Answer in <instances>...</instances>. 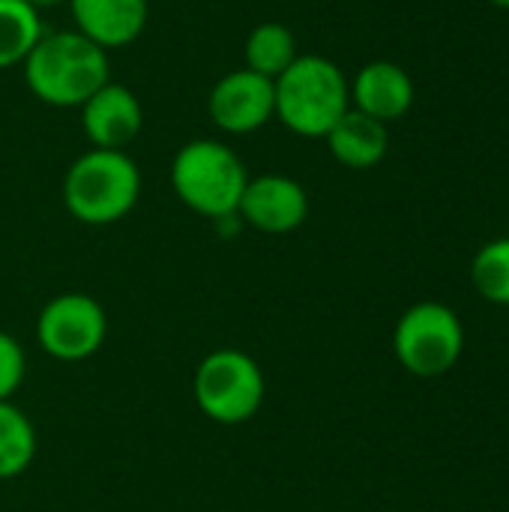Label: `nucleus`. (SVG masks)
<instances>
[{
	"label": "nucleus",
	"mask_w": 509,
	"mask_h": 512,
	"mask_svg": "<svg viewBox=\"0 0 509 512\" xmlns=\"http://www.w3.org/2000/svg\"><path fill=\"white\" fill-rule=\"evenodd\" d=\"M21 69L27 90L51 108H81L105 81H111L108 51L78 30L42 33Z\"/></svg>",
	"instance_id": "nucleus-1"
},
{
	"label": "nucleus",
	"mask_w": 509,
	"mask_h": 512,
	"mask_svg": "<svg viewBox=\"0 0 509 512\" xmlns=\"http://www.w3.org/2000/svg\"><path fill=\"white\" fill-rule=\"evenodd\" d=\"M273 90L276 120L300 138H324L351 108L348 75L321 54H297Z\"/></svg>",
	"instance_id": "nucleus-2"
},
{
	"label": "nucleus",
	"mask_w": 509,
	"mask_h": 512,
	"mask_svg": "<svg viewBox=\"0 0 509 512\" xmlns=\"http://www.w3.org/2000/svg\"><path fill=\"white\" fill-rule=\"evenodd\" d=\"M141 195V171L126 150L90 147L63 177V207L84 225H114L132 213Z\"/></svg>",
	"instance_id": "nucleus-3"
},
{
	"label": "nucleus",
	"mask_w": 509,
	"mask_h": 512,
	"mask_svg": "<svg viewBox=\"0 0 509 512\" xmlns=\"http://www.w3.org/2000/svg\"><path fill=\"white\" fill-rule=\"evenodd\" d=\"M249 171L234 147L216 138L186 141L171 159V189L174 195L204 219L237 216Z\"/></svg>",
	"instance_id": "nucleus-4"
},
{
	"label": "nucleus",
	"mask_w": 509,
	"mask_h": 512,
	"mask_svg": "<svg viewBox=\"0 0 509 512\" xmlns=\"http://www.w3.org/2000/svg\"><path fill=\"white\" fill-rule=\"evenodd\" d=\"M264 390L267 384L261 366L237 348H219L195 369V402L213 423L222 426L252 420L264 402Z\"/></svg>",
	"instance_id": "nucleus-5"
},
{
	"label": "nucleus",
	"mask_w": 509,
	"mask_h": 512,
	"mask_svg": "<svg viewBox=\"0 0 509 512\" xmlns=\"http://www.w3.org/2000/svg\"><path fill=\"white\" fill-rule=\"evenodd\" d=\"M465 348V330L459 315L435 300L411 306L393 333V351L399 363L417 378L447 375Z\"/></svg>",
	"instance_id": "nucleus-6"
},
{
	"label": "nucleus",
	"mask_w": 509,
	"mask_h": 512,
	"mask_svg": "<svg viewBox=\"0 0 509 512\" xmlns=\"http://www.w3.org/2000/svg\"><path fill=\"white\" fill-rule=\"evenodd\" d=\"M108 333V318L99 300L81 291L57 294L36 321V342L39 348L63 363H78L93 357Z\"/></svg>",
	"instance_id": "nucleus-7"
},
{
	"label": "nucleus",
	"mask_w": 509,
	"mask_h": 512,
	"mask_svg": "<svg viewBox=\"0 0 509 512\" xmlns=\"http://www.w3.org/2000/svg\"><path fill=\"white\" fill-rule=\"evenodd\" d=\"M207 114L225 135H252L276 120L273 81L246 66L231 69L210 87Z\"/></svg>",
	"instance_id": "nucleus-8"
},
{
	"label": "nucleus",
	"mask_w": 509,
	"mask_h": 512,
	"mask_svg": "<svg viewBox=\"0 0 509 512\" xmlns=\"http://www.w3.org/2000/svg\"><path fill=\"white\" fill-rule=\"evenodd\" d=\"M237 216L261 234H291L309 216V195L294 177L285 174L249 177Z\"/></svg>",
	"instance_id": "nucleus-9"
},
{
	"label": "nucleus",
	"mask_w": 509,
	"mask_h": 512,
	"mask_svg": "<svg viewBox=\"0 0 509 512\" xmlns=\"http://www.w3.org/2000/svg\"><path fill=\"white\" fill-rule=\"evenodd\" d=\"M78 111L84 138L99 150H126L144 129L141 99L117 81H105Z\"/></svg>",
	"instance_id": "nucleus-10"
},
{
	"label": "nucleus",
	"mask_w": 509,
	"mask_h": 512,
	"mask_svg": "<svg viewBox=\"0 0 509 512\" xmlns=\"http://www.w3.org/2000/svg\"><path fill=\"white\" fill-rule=\"evenodd\" d=\"M72 21L81 36H87L102 51H117L132 45L150 18V0H69Z\"/></svg>",
	"instance_id": "nucleus-11"
},
{
	"label": "nucleus",
	"mask_w": 509,
	"mask_h": 512,
	"mask_svg": "<svg viewBox=\"0 0 509 512\" xmlns=\"http://www.w3.org/2000/svg\"><path fill=\"white\" fill-rule=\"evenodd\" d=\"M411 105L414 81L393 60H372L351 81V108L384 126L402 120L411 111Z\"/></svg>",
	"instance_id": "nucleus-12"
},
{
	"label": "nucleus",
	"mask_w": 509,
	"mask_h": 512,
	"mask_svg": "<svg viewBox=\"0 0 509 512\" xmlns=\"http://www.w3.org/2000/svg\"><path fill=\"white\" fill-rule=\"evenodd\" d=\"M324 141L333 159L354 171L375 168L387 156V147H390L387 126L360 114L357 108H348V114L324 135Z\"/></svg>",
	"instance_id": "nucleus-13"
},
{
	"label": "nucleus",
	"mask_w": 509,
	"mask_h": 512,
	"mask_svg": "<svg viewBox=\"0 0 509 512\" xmlns=\"http://www.w3.org/2000/svg\"><path fill=\"white\" fill-rule=\"evenodd\" d=\"M297 39L291 33V27L279 24V21H261L258 27L249 30L246 45H243V57H246V69L276 81L294 60H297Z\"/></svg>",
	"instance_id": "nucleus-14"
},
{
	"label": "nucleus",
	"mask_w": 509,
	"mask_h": 512,
	"mask_svg": "<svg viewBox=\"0 0 509 512\" xmlns=\"http://www.w3.org/2000/svg\"><path fill=\"white\" fill-rule=\"evenodd\" d=\"M42 12L27 0H0V69L21 66L42 39Z\"/></svg>",
	"instance_id": "nucleus-15"
},
{
	"label": "nucleus",
	"mask_w": 509,
	"mask_h": 512,
	"mask_svg": "<svg viewBox=\"0 0 509 512\" xmlns=\"http://www.w3.org/2000/svg\"><path fill=\"white\" fill-rule=\"evenodd\" d=\"M33 456H36L33 423L18 405L0 402V480H12L24 474Z\"/></svg>",
	"instance_id": "nucleus-16"
},
{
	"label": "nucleus",
	"mask_w": 509,
	"mask_h": 512,
	"mask_svg": "<svg viewBox=\"0 0 509 512\" xmlns=\"http://www.w3.org/2000/svg\"><path fill=\"white\" fill-rule=\"evenodd\" d=\"M471 282L477 294L495 306H509V237L486 243L471 261Z\"/></svg>",
	"instance_id": "nucleus-17"
},
{
	"label": "nucleus",
	"mask_w": 509,
	"mask_h": 512,
	"mask_svg": "<svg viewBox=\"0 0 509 512\" xmlns=\"http://www.w3.org/2000/svg\"><path fill=\"white\" fill-rule=\"evenodd\" d=\"M27 372V360H24V348L18 345L15 336L0 330V402H9L12 393L21 387Z\"/></svg>",
	"instance_id": "nucleus-18"
},
{
	"label": "nucleus",
	"mask_w": 509,
	"mask_h": 512,
	"mask_svg": "<svg viewBox=\"0 0 509 512\" xmlns=\"http://www.w3.org/2000/svg\"><path fill=\"white\" fill-rule=\"evenodd\" d=\"M27 3H30L33 9L42 12V9H51V6H63V3H69V0H27Z\"/></svg>",
	"instance_id": "nucleus-19"
},
{
	"label": "nucleus",
	"mask_w": 509,
	"mask_h": 512,
	"mask_svg": "<svg viewBox=\"0 0 509 512\" xmlns=\"http://www.w3.org/2000/svg\"><path fill=\"white\" fill-rule=\"evenodd\" d=\"M492 6H501V9H509V0H489Z\"/></svg>",
	"instance_id": "nucleus-20"
}]
</instances>
